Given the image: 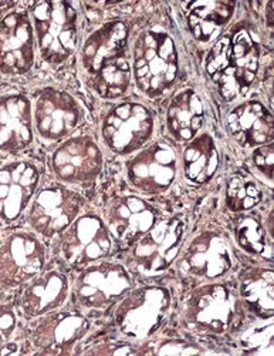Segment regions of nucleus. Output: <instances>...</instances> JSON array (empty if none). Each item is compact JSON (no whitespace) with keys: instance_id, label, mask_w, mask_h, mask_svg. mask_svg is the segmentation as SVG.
Returning <instances> with one entry per match:
<instances>
[{"instance_id":"obj_28","label":"nucleus","mask_w":274,"mask_h":356,"mask_svg":"<svg viewBox=\"0 0 274 356\" xmlns=\"http://www.w3.org/2000/svg\"><path fill=\"white\" fill-rule=\"evenodd\" d=\"M233 231L236 243L243 251L271 261V236L257 217L241 213L234 218Z\"/></svg>"},{"instance_id":"obj_23","label":"nucleus","mask_w":274,"mask_h":356,"mask_svg":"<svg viewBox=\"0 0 274 356\" xmlns=\"http://www.w3.org/2000/svg\"><path fill=\"white\" fill-rule=\"evenodd\" d=\"M226 126L232 138L245 148L273 143V114L259 100H248L233 107L228 114Z\"/></svg>"},{"instance_id":"obj_2","label":"nucleus","mask_w":274,"mask_h":356,"mask_svg":"<svg viewBox=\"0 0 274 356\" xmlns=\"http://www.w3.org/2000/svg\"><path fill=\"white\" fill-rule=\"evenodd\" d=\"M260 66V47L245 27L234 29L209 51L205 70L226 100L248 93Z\"/></svg>"},{"instance_id":"obj_4","label":"nucleus","mask_w":274,"mask_h":356,"mask_svg":"<svg viewBox=\"0 0 274 356\" xmlns=\"http://www.w3.org/2000/svg\"><path fill=\"white\" fill-rule=\"evenodd\" d=\"M27 13L32 20L37 51L50 66H62L78 47V13L66 0L33 2Z\"/></svg>"},{"instance_id":"obj_21","label":"nucleus","mask_w":274,"mask_h":356,"mask_svg":"<svg viewBox=\"0 0 274 356\" xmlns=\"http://www.w3.org/2000/svg\"><path fill=\"white\" fill-rule=\"evenodd\" d=\"M17 309L26 321H35L62 308L70 295L69 278L60 270H44L20 288Z\"/></svg>"},{"instance_id":"obj_11","label":"nucleus","mask_w":274,"mask_h":356,"mask_svg":"<svg viewBox=\"0 0 274 356\" xmlns=\"http://www.w3.org/2000/svg\"><path fill=\"white\" fill-rule=\"evenodd\" d=\"M32 107L35 133L44 143H63L85 120L81 103L73 95L55 87L42 88Z\"/></svg>"},{"instance_id":"obj_1","label":"nucleus","mask_w":274,"mask_h":356,"mask_svg":"<svg viewBox=\"0 0 274 356\" xmlns=\"http://www.w3.org/2000/svg\"><path fill=\"white\" fill-rule=\"evenodd\" d=\"M128 39L127 23L111 20L96 29L81 46L80 66L84 77L101 99H123L130 90L132 69Z\"/></svg>"},{"instance_id":"obj_24","label":"nucleus","mask_w":274,"mask_h":356,"mask_svg":"<svg viewBox=\"0 0 274 356\" xmlns=\"http://www.w3.org/2000/svg\"><path fill=\"white\" fill-rule=\"evenodd\" d=\"M203 122V102L192 88H185L171 100L166 110V129L175 141L189 143L199 134Z\"/></svg>"},{"instance_id":"obj_22","label":"nucleus","mask_w":274,"mask_h":356,"mask_svg":"<svg viewBox=\"0 0 274 356\" xmlns=\"http://www.w3.org/2000/svg\"><path fill=\"white\" fill-rule=\"evenodd\" d=\"M33 107L22 93L0 96V153L19 154L35 143Z\"/></svg>"},{"instance_id":"obj_33","label":"nucleus","mask_w":274,"mask_h":356,"mask_svg":"<svg viewBox=\"0 0 274 356\" xmlns=\"http://www.w3.org/2000/svg\"><path fill=\"white\" fill-rule=\"evenodd\" d=\"M87 355H111V356H118V355H138V348L134 346L130 342L124 341H103L94 346H91L89 349L84 350Z\"/></svg>"},{"instance_id":"obj_10","label":"nucleus","mask_w":274,"mask_h":356,"mask_svg":"<svg viewBox=\"0 0 274 356\" xmlns=\"http://www.w3.org/2000/svg\"><path fill=\"white\" fill-rule=\"evenodd\" d=\"M114 248L104 220L94 214L85 213L57 236L55 252L71 268H84L87 265L108 258Z\"/></svg>"},{"instance_id":"obj_17","label":"nucleus","mask_w":274,"mask_h":356,"mask_svg":"<svg viewBox=\"0 0 274 356\" xmlns=\"http://www.w3.org/2000/svg\"><path fill=\"white\" fill-rule=\"evenodd\" d=\"M36 39L27 10L13 9L0 17V74L19 77L36 63Z\"/></svg>"},{"instance_id":"obj_26","label":"nucleus","mask_w":274,"mask_h":356,"mask_svg":"<svg viewBox=\"0 0 274 356\" xmlns=\"http://www.w3.org/2000/svg\"><path fill=\"white\" fill-rule=\"evenodd\" d=\"M218 167L219 150L209 133H200L187 143L182 153V168L191 184L202 186L209 183Z\"/></svg>"},{"instance_id":"obj_34","label":"nucleus","mask_w":274,"mask_h":356,"mask_svg":"<svg viewBox=\"0 0 274 356\" xmlns=\"http://www.w3.org/2000/svg\"><path fill=\"white\" fill-rule=\"evenodd\" d=\"M0 240H2V231H0Z\"/></svg>"},{"instance_id":"obj_19","label":"nucleus","mask_w":274,"mask_h":356,"mask_svg":"<svg viewBox=\"0 0 274 356\" xmlns=\"http://www.w3.org/2000/svg\"><path fill=\"white\" fill-rule=\"evenodd\" d=\"M233 266L232 250L221 232L202 231L188 244L178 261V268L189 277L216 281Z\"/></svg>"},{"instance_id":"obj_29","label":"nucleus","mask_w":274,"mask_h":356,"mask_svg":"<svg viewBox=\"0 0 274 356\" xmlns=\"http://www.w3.org/2000/svg\"><path fill=\"white\" fill-rule=\"evenodd\" d=\"M263 200L257 183L246 175H232L226 187V207L236 214L248 213L257 207Z\"/></svg>"},{"instance_id":"obj_18","label":"nucleus","mask_w":274,"mask_h":356,"mask_svg":"<svg viewBox=\"0 0 274 356\" xmlns=\"http://www.w3.org/2000/svg\"><path fill=\"white\" fill-rule=\"evenodd\" d=\"M42 170L33 160L0 165V222L15 224L27 211L40 188Z\"/></svg>"},{"instance_id":"obj_32","label":"nucleus","mask_w":274,"mask_h":356,"mask_svg":"<svg viewBox=\"0 0 274 356\" xmlns=\"http://www.w3.org/2000/svg\"><path fill=\"white\" fill-rule=\"evenodd\" d=\"M19 315L13 305L0 304V348L13 341L17 331Z\"/></svg>"},{"instance_id":"obj_30","label":"nucleus","mask_w":274,"mask_h":356,"mask_svg":"<svg viewBox=\"0 0 274 356\" xmlns=\"http://www.w3.org/2000/svg\"><path fill=\"white\" fill-rule=\"evenodd\" d=\"M212 353L207 348L182 339V338H161L148 342L138 348V355H157V356H185V355H205Z\"/></svg>"},{"instance_id":"obj_3","label":"nucleus","mask_w":274,"mask_h":356,"mask_svg":"<svg viewBox=\"0 0 274 356\" xmlns=\"http://www.w3.org/2000/svg\"><path fill=\"white\" fill-rule=\"evenodd\" d=\"M132 79L149 99H160L172 90L179 76L175 40L162 29H146L132 44Z\"/></svg>"},{"instance_id":"obj_8","label":"nucleus","mask_w":274,"mask_h":356,"mask_svg":"<svg viewBox=\"0 0 274 356\" xmlns=\"http://www.w3.org/2000/svg\"><path fill=\"white\" fill-rule=\"evenodd\" d=\"M154 131V113L137 102L111 106L101 120L103 141L117 156L135 154L149 143Z\"/></svg>"},{"instance_id":"obj_9","label":"nucleus","mask_w":274,"mask_h":356,"mask_svg":"<svg viewBox=\"0 0 274 356\" xmlns=\"http://www.w3.org/2000/svg\"><path fill=\"white\" fill-rule=\"evenodd\" d=\"M85 205L81 194L66 184L50 183L37 190L26 211L27 225L44 240H53L66 231Z\"/></svg>"},{"instance_id":"obj_6","label":"nucleus","mask_w":274,"mask_h":356,"mask_svg":"<svg viewBox=\"0 0 274 356\" xmlns=\"http://www.w3.org/2000/svg\"><path fill=\"white\" fill-rule=\"evenodd\" d=\"M236 293L222 282H210L192 289L180 307V321L199 335H223L236 314Z\"/></svg>"},{"instance_id":"obj_5","label":"nucleus","mask_w":274,"mask_h":356,"mask_svg":"<svg viewBox=\"0 0 274 356\" xmlns=\"http://www.w3.org/2000/svg\"><path fill=\"white\" fill-rule=\"evenodd\" d=\"M172 308L168 288L146 285L128 291L114 309L117 330L132 341L154 337L166 321Z\"/></svg>"},{"instance_id":"obj_20","label":"nucleus","mask_w":274,"mask_h":356,"mask_svg":"<svg viewBox=\"0 0 274 356\" xmlns=\"http://www.w3.org/2000/svg\"><path fill=\"white\" fill-rule=\"evenodd\" d=\"M103 220L114 241L131 248L157 224L160 217L154 205L130 194L114 197L105 207Z\"/></svg>"},{"instance_id":"obj_12","label":"nucleus","mask_w":274,"mask_h":356,"mask_svg":"<svg viewBox=\"0 0 274 356\" xmlns=\"http://www.w3.org/2000/svg\"><path fill=\"white\" fill-rule=\"evenodd\" d=\"M47 250L40 236L13 231L0 240V291L19 289L46 270Z\"/></svg>"},{"instance_id":"obj_13","label":"nucleus","mask_w":274,"mask_h":356,"mask_svg":"<svg viewBox=\"0 0 274 356\" xmlns=\"http://www.w3.org/2000/svg\"><path fill=\"white\" fill-rule=\"evenodd\" d=\"M187 221L182 216L158 220L145 235L131 247V261L146 275L165 273L178 258Z\"/></svg>"},{"instance_id":"obj_16","label":"nucleus","mask_w":274,"mask_h":356,"mask_svg":"<svg viewBox=\"0 0 274 356\" xmlns=\"http://www.w3.org/2000/svg\"><path fill=\"white\" fill-rule=\"evenodd\" d=\"M127 180L132 188L145 195L166 193L178 174V157L173 148L165 141L152 143L126 164Z\"/></svg>"},{"instance_id":"obj_14","label":"nucleus","mask_w":274,"mask_h":356,"mask_svg":"<svg viewBox=\"0 0 274 356\" xmlns=\"http://www.w3.org/2000/svg\"><path fill=\"white\" fill-rule=\"evenodd\" d=\"M50 168L58 183L88 187L101 175L104 156L93 137L71 136L54 148Z\"/></svg>"},{"instance_id":"obj_15","label":"nucleus","mask_w":274,"mask_h":356,"mask_svg":"<svg viewBox=\"0 0 274 356\" xmlns=\"http://www.w3.org/2000/svg\"><path fill=\"white\" fill-rule=\"evenodd\" d=\"M91 322L80 311L55 309L36 319L28 341L39 355H70L89 334Z\"/></svg>"},{"instance_id":"obj_31","label":"nucleus","mask_w":274,"mask_h":356,"mask_svg":"<svg viewBox=\"0 0 274 356\" xmlns=\"http://www.w3.org/2000/svg\"><path fill=\"white\" fill-rule=\"evenodd\" d=\"M273 163H274V147L273 143L253 148L252 164L255 170L262 175L268 187L273 184Z\"/></svg>"},{"instance_id":"obj_27","label":"nucleus","mask_w":274,"mask_h":356,"mask_svg":"<svg viewBox=\"0 0 274 356\" xmlns=\"http://www.w3.org/2000/svg\"><path fill=\"white\" fill-rule=\"evenodd\" d=\"M234 6L233 2L223 0L189 3L187 22L194 39L200 43L210 42L232 20Z\"/></svg>"},{"instance_id":"obj_7","label":"nucleus","mask_w":274,"mask_h":356,"mask_svg":"<svg viewBox=\"0 0 274 356\" xmlns=\"http://www.w3.org/2000/svg\"><path fill=\"white\" fill-rule=\"evenodd\" d=\"M131 289L132 280L126 266L103 259L81 268L71 292L80 309L104 312L117 305Z\"/></svg>"},{"instance_id":"obj_25","label":"nucleus","mask_w":274,"mask_h":356,"mask_svg":"<svg viewBox=\"0 0 274 356\" xmlns=\"http://www.w3.org/2000/svg\"><path fill=\"white\" fill-rule=\"evenodd\" d=\"M240 298L259 319L267 321L274 314V274L266 266H253L240 275Z\"/></svg>"}]
</instances>
